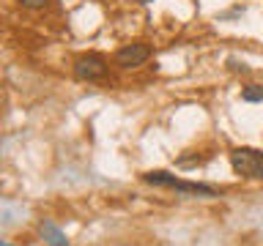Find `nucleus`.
<instances>
[{
	"mask_svg": "<svg viewBox=\"0 0 263 246\" xmlns=\"http://www.w3.org/2000/svg\"><path fill=\"white\" fill-rule=\"evenodd\" d=\"M22 6H28V8H44L49 0H20Z\"/></svg>",
	"mask_w": 263,
	"mask_h": 246,
	"instance_id": "0eeeda50",
	"label": "nucleus"
},
{
	"mask_svg": "<svg viewBox=\"0 0 263 246\" xmlns=\"http://www.w3.org/2000/svg\"><path fill=\"white\" fill-rule=\"evenodd\" d=\"M41 235H44V241L49 243V246H69V241H66V235L58 230L52 221H41Z\"/></svg>",
	"mask_w": 263,
	"mask_h": 246,
	"instance_id": "20e7f679",
	"label": "nucleus"
},
{
	"mask_svg": "<svg viewBox=\"0 0 263 246\" xmlns=\"http://www.w3.org/2000/svg\"><path fill=\"white\" fill-rule=\"evenodd\" d=\"M145 183H154V186H167V189H176L181 194H205V197H217V189L209 186V183H192V180H181L176 175H170V172H145L143 175Z\"/></svg>",
	"mask_w": 263,
	"mask_h": 246,
	"instance_id": "f257e3e1",
	"label": "nucleus"
},
{
	"mask_svg": "<svg viewBox=\"0 0 263 246\" xmlns=\"http://www.w3.org/2000/svg\"><path fill=\"white\" fill-rule=\"evenodd\" d=\"M148 57H151V47H148L145 41H135V44H123L118 52H115V63H118L121 69H137V66H143Z\"/></svg>",
	"mask_w": 263,
	"mask_h": 246,
	"instance_id": "f03ea898",
	"label": "nucleus"
},
{
	"mask_svg": "<svg viewBox=\"0 0 263 246\" xmlns=\"http://www.w3.org/2000/svg\"><path fill=\"white\" fill-rule=\"evenodd\" d=\"M252 178H260V180H263V153H260V151L255 153V167H252Z\"/></svg>",
	"mask_w": 263,
	"mask_h": 246,
	"instance_id": "423d86ee",
	"label": "nucleus"
},
{
	"mask_svg": "<svg viewBox=\"0 0 263 246\" xmlns=\"http://www.w3.org/2000/svg\"><path fill=\"white\" fill-rule=\"evenodd\" d=\"M244 101H263V85H250L244 88Z\"/></svg>",
	"mask_w": 263,
	"mask_h": 246,
	"instance_id": "39448f33",
	"label": "nucleus"
},
{
	"mask_svg": "<svg viewBox=\"0 0 263 246\" xmlns=\"http://www.w3.org/2000/svg\"><path fill=\"white\" fill-rule=\"evenodd\" d=\"M137 3H151V0H137Z\"/></svg>",
	"mask_w": 263,
	"mask_h": 246,
	"instance_id": "6e6552de",
	"label": "nucleus"
},
{
	"mask_svg": "<svg viewBox=\"0 0 263 246\" xmlns=\"http://www.w3.org/2000/svg\"><path fill=\"white\" fill-rule=\"evenodd\" d=\"M74 74H77V79H85V82L102 79L107 74V63L99 55H80L74 60Z\"/></svg>",
	"mask_w": 263,
	"mask_h": 246,
	"instance_id": "7ed1b4c3",
	"label": "nucleus"
}]
</instances>
